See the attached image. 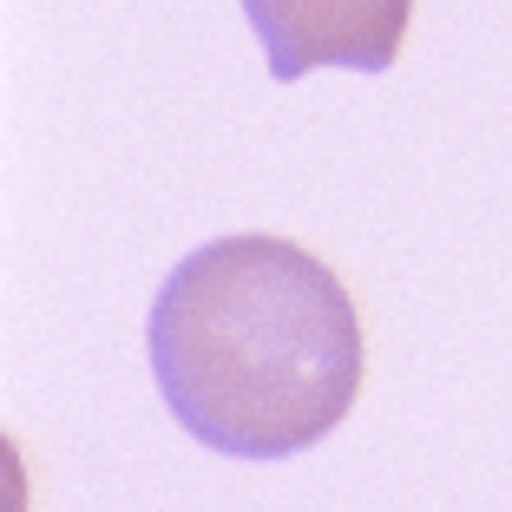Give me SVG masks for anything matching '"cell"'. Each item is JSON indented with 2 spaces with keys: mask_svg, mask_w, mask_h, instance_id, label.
<instances>
[{
  "mask_svg": "<svg viewBox=\"0 0 512 512\" xmlns=\"http://www.w3.org/2000/svg\"><path fill=\"white\" fill-rule=\"evenodd\" d=\"M151 375L204 447L283 460L329 440L368 375L362 309L296 237L243 230L191 250L151 302Z\"/></svg>",
  "mask_w": 512,
  "mask_h": 512,
  "instance_id": "1",
  "label": "cell"
},
{
  "mask_svg": "<svg viewBox=\"0 0 512 512\" xmlns=\"http://www.w3.org/2000/svg\"><path fill=\"white\" fill-rule=\"evenodd\" d=\"M270 73L302 79L316 66H355V73H388L407 40L414 0H243Z\"/></svg>",
  "mask_w": 512,
  "mask_h": 512,
  "instance_id": "2",
  "label": "cell"
}]
</instances>
